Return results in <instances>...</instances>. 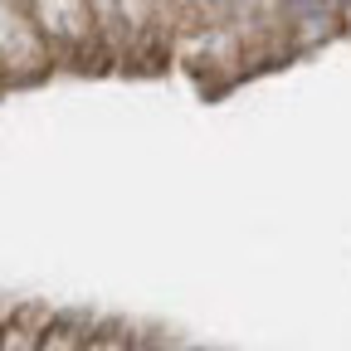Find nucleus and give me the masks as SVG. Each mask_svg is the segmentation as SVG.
<instances>
[]
</instances>
